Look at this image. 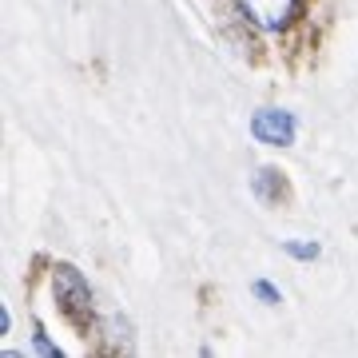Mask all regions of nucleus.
I'll return each instance as SVG.
<instances>
[{"label": "nucleus", "mask_w": 358, "mask_h": 358, "mask_svg": "<svg viewBox=\"0 0 358 358\" xmlns=\"http://www.w3.org/2000/svg\"><path fill=\"white\" fill-rule=\"evenodd\" d=\"M8 327H13V319H8V310L0 307V334H8Z\"/></svg>", "instance_id": "nucleus-8"}, {"label": "nucleus", "mask_w": 358, "mask_h": 358, "mask_svg": "<svg viewBox=\"0 0 358 358\" xmlns=\"http://www.w3.org/2000/svg\"><path fill=\"white\" fill-rule=\"evenodd\" d=\"M251 187H255V199H259V203H279L282 176L275 171V167H259V176L251 179Z\"/></svg>", "instance_id": "nucleus-4"}, {"label": "nucleus", "mask_w": 358, "mask_h": 358, "mask_svg": "<svg viewBox=\"0 0 358 358\" xmlns=\"http://www.w3.org/2000/svg\"><path fill=\"white\" fill-rule=\"evenodd\" d=\"M52 294H56L60 310H64L72 322H84V319L92 315L88 279H84L76 267H68V263H56V271H52Z\"/></svg>", "instance_id": "nucleus-1"}, {"label": "nucleus", "mask_w": 358, "mask_h": 358, "mask_svg": "<svg viewBox=\"0 0 358 358\" xmlns=\"http://www.w3.org/2000/svg\"><path fill=\"white\" fill-rule=\"evenodd\" d=\"M282 251L299 263H310V259H319V243H307V239H282Z\"/></svg>", "instance_id": "nucleus-5"}, {"label": "nucleus", "mask_w": 358, "mask_h": 358, "mask_svg": "<svg viewBox=\"0 0 358 358\" xmlns=\"http://www.w3.org/2000/svg\"><path fill=\"white\" fill-rule=\"evenodd\" d=\"M32 346H36L40 355H48V358H56V355H60V346H52V343H48V334H44V327H36V338H32Z\"/></svg>", "instance_id": "nucleus-7"}, {"label": "nucleus", "mask_w": 358, "mask_h": 358, "mask_svg": "<svg viewBox=\"0 0 358 358\" xmlns=\"http://www.w3.org/2000/svg\"><path fill=\"white\" fill-rule=\"evenodd\" d=\"M299 4L303 0H239V8L247 13V20L259 28H267V32H279L287 28L299 16Z\"/></svg>", "instance_id": "nucleus-3"}, {"label": "nucleus", "mask_w": 358, "mask_h": 358, "mask_svg": "<svg viewBox=\"0 0 358 358\" xmlns=\"http://www.w3.org/2000/svg\"><path fill=\"white\" fill-rule=\"evenodd\" d=\"M251 291L263 299V303H282V294H279V287H271L267 279H259V282H251Z\"/></svg>", "instance_id": "nucleus-6"}, {"label": "nucleus", "mask_w": 358, "mask_h": 358, "mask_svg": "<svg viewBox=\"0 0 358 358\" xmlns=\"http://www.w3.org/2000/svg\"><path fill=\"white\" fill-rule=\"evenodd\" d=\"M251 136L267 148H291L294 143V115L279 108H263L251 115Z\"/></svg>", "instance_id": "nucleus-2"}]
</instances>
